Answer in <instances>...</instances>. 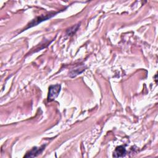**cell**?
I'll return each instance as SVG.
<instances>
[{
  "label": "cell",
  "mask_w": 158,
  "mask_h": 158,
  "mask_svg": "<svg viewBox=\"0 0 158 158\" xmlns=\"http://www.w3.org/2000/svg\"><path fill=\"white\" fill-rule=\"evenodd\" d=\"M60 85L59 84L51 85L49 87V92L48 95V101L51 102L54 101L59 95L60 91Z\"/></svg>",
  "instance_id": "obj_1"
},
{
  "label": "cell",
  "mask_w": 158,
  "mask_h": 158,
  "mask_svg": "<svg viewBox=\"0 0 158 158\" xmlns=\"http://www.w3.org/2000/svg\"><path fill=\"white\" fill-rule=\"evenodd\" d=\"M57 12H51V13H49L48 14H46V15H42L40 17H36L35 19L33 20L27 26V28H30V27H31L33 26H35V25H36L37 24H38L39 23L44 21V20H48V19H50L51 17H53L54 15H55Z\"/></svg>",
  "instance_id": "obj_2"
},
{
  "label": "cell",
  "mask_w": 158,
  "mask_h": 158,
  "mask_svg": "<svg viewBox=\"0 0 158 158\" xmlns=\"http://www.w3.org/2000/svg\"><path fill=\"white\" fill-rule=\"evenodd\" d=\"M45 148V145H43L40 148H37V147H35L33 148L31 150H30L27 153V154L24 156L25 157H35L37 155H38L39 154H40L43 149Z\"/></svg>",
  "instance_id": "obj_3"
},
{
  "label": "cell",
  "mask_w": 158,
  "mask_h": 158,
  "mask_svg": "<svg viewBox=\"0 0 158 158\" xmlns=\"http://www.w3.org/2000/svg\"><path fill=\"white\" fill-rule=\"evenodd\" d=\"M126 154V149L125 146H117L113 154V157H122Z\"/></svg>",
  "instance_id": "obj_4"
},
{
  "label": "cell",
  "mask_w": 158,
  "mask_h": 158,
  "mask_svg": "<svg viewBox=\"0 0 158 158\" xmlns=\"http://www.w3.org/2000/svg\"><path fill=\"white\" fill-rule=\"evenodd\" d=\"M78 26H80V25L77 24V25H76V26H75V27H73V28H74V29L75 30V31H77V29H78ZM72 31V34H73V33H75V32H74L73 30H71L70 29V30H69V33H68V34H69V33H70Z\"/></svg>",
  "instance_id": "obj_5"
}]
</instances>
